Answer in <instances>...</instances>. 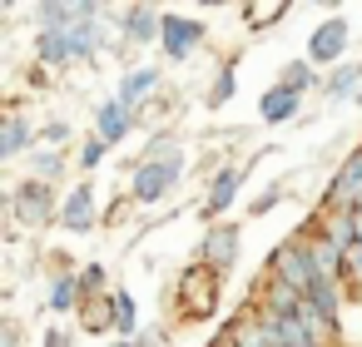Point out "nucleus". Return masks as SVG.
Returning <instances> with one entry per match:
<instances>
[{
    "mask_svg": "<svg viewBox=\"0 0 362 347\" xmlns=\"http://www.w3.org/2000/svg\"><path fill=\"white\" fill-rule=\"evenodd\" d=\"M164 85H169L164 65H129V70H119V80H115V100H124L129 110H144L149 100L164 95Z\"/></svg>",
    "mask_w": 362,
    "mask_h": 347,
    "instance_id": "obj_13",
    "label": "nucleus"
},
{
    "mask_svg": "<svg viewBox=\"0 0 362 347\" xmlns=\"http://www.w3.org/2000/svg\"><path fill=\"white\" fill-rule=\"evenodd\" d=\"M174 114H179V95H169V90H164L159 100H149V105L139 110V129H154V124H169Z\"/></svg>",
    "mask_w": 362,
    "mask_h": 347,
    "instance_id": "obj_27",
    "label": "nucleus"
},
{
    "mask_svg": "<svg viewBox=\"0 0 362 347\" xmlns=\"http://www.w3.org/2000/svg\"><path fill=\"white\" fill-rule=\"evenodd\" d=\"M100 223H105L100 189H95L90 179L70 184V189H65V199H60V233H70V238H90Z\"/></svg>",
    "mask_w": 362,
    "mask_h": 347,
    "instance_id": "obj_9",
    "label": "nucleus"
},
{
    "mask_svg": "<svg viewBox=\"0 0 362 347\" xmlns=\"http://www.w3.org/2000/svg\"><path fill=\"white\" fill-rule=\"evenodd\" d=\"M332 332H337V347H362V293H352V298L342 302Z\"/></svg>",
    "mask_w": 362,
    "mask_h": 347,
    "instance_id": "obj_24",
    "label": "nucleus"
},
{
    "mask_svg": "<svg viewBox=\"0 0 362 347\" xmlns=\"http://www.w3.org/2000/svg\"><path fill=\"white\" fill-rule=\"evenodd\" d=\"M303 105H308V95H298V90H288V85L273 80V85L258 95V124H268V129L298 124V119H303Z\"/></svg>",
    "mask_w": 362,
    "mask_h": 347,
    "instance_id": "obj_16",
    "label": "nucleus"
},
{
    "mask_svg": "<svg viewBox=\"0 0 362 347\" xmlns=\"http://www.w3.org/2000/svg\"><path fill=\"white\" fill-rule=\"evenodd\" d=\"M6 347H25V337H21V322H16V317L6 322Z\"/></svg>",
    "mask_w": 362,
    "mask_h": 347,
    "instance_id": "obj_36",
    "label": "nucleus"
},
{
    "mask_svg": "<svg viewBox=\"0 0 362 347\" xmlns=\"http://www.w3.org/2000/svg\"><path fill=\"white\" fill-rule=\"evenodd\" d=\"M70 134H75V124H70L65 114H50V119H40V144H50V149H65V144H70Z\"/></svg>",
    "mask_w": 362,
    "mask_h": 347,
    "instance_id": "obj_29",
    "label": "nucleus"
},
{
    "mask_svg": "<svg viewBox=\"0 0 362 347\" xmlns=\"http://www.w3.org/2000/svg\"><path fill=\"white\" fill-rule=\"evenodd\" d=\"M209 45V25L179 11H164V35H159V55L164 65H189L199 50Z\"/></svg>",
    "mask_w": 362,
    "mask_h": 347,
    "instance_id": "obj_8",
    "label": "nucleus"
},
{
    "mask_svg": "<svg viewBox=\"0 0 362 347\" xmlns=\"http://www.w3.org/2000/svg\"><path fill=\"white\" fill-rule=\"evenodd\" d=\"M233 95H238V65H233V60H223V65L214 70L209 90H204V110H214V114H218Z\"/></svg>",
    "mask_w": 362,
    "mask_h": 347,
    "instance_id": "obj_22",
    "label": "nucleus"
},
{
    "mask_svg": "<svg viewBox=\"0 0 362 347\" xmlns=\"http://www.w3.org/2000/svg\"><path fill=\"white\" fill-rule=\"evenodd\" d=\"M283 20H288V6H248L243 11L248 30H268V25H283Z\"/></svg>",
    "mask_w": 362,
    "mask_h": 347,
    "instance_id": "obj_28",
    "label": "nucleus"
},
{
    "mask_svg": "<svg viewBox=\"0 0 362 347\" xmlns=\"http://www.w3.org/2000/svg\"><path fill=\"white\" fill-rule=\"evenodd\" d=\"M40 347H80V332L65 327V322H50V327L40 332Z\"/></svg>",
    "mask_w": 362,
    "mask_h": 347,
    "instance_id": "obj_31",
    "label": "nucleus"
},
{
    "mask_svg": "<svg viewBox=\"0 0 362 347\" xmlns=\"http://www.w3.org/2000/svg\"><path fill=\"white\" fill-rule=\"evenodd\" d=\"M119 283H110V268L100 263V258H90V263H80V293H85V302L90 298H110Z\"/></svg>",
    "mask_w": 362,
    "mask_h": 347,
    "instance_id": "obj_25",
    "label": "nucleus"
},
{
    "mask_svg": "<svg viewBox=\"0 0 362 347\" xmlns=\"http://www.w3.org/2000/svg\"><path fill=\"white\" fill-rule=\"evenodd\" d=\"M105 347H139V342H124V337H110Z\"/></svg>",
    "mask_w": 362,
    "mask_h": 347,
    "instance_id": "obj_38",
    "label": "nucleus"
},
{
    "mask_svg": "<svg viewBox=\"0 0 362 347\" xmlns=\"http://www.w3.org/2000/svg\"><path fill=\"white\" fill-rule=\"evenodd\" d=\"M278 204H288V184H283V179H273V184H268V189L248 204V218H263V213H273Z\"/></svg>",
    "mask_w": 362,
    "mask_h": 347,
    "instance_id": "obj_30",
    "label": "nucleus"
},
{
    "mask_svg": "<svg viewBox=\"0 0 362 347\" xmlns=\"http://www.w3.org/2000/svg\"><path fill=\"white\" fill-rule=\"evenodd\" d=\"M357 95H362V60L352 65H337V70H327V80H322V100L327 105H357Z\"/></svg>",
    "mask_w": 362,
    "mask_h": 347,
    "instance_id": "obj_18",
    "label": "nucleus"
},
{
    "mask_svg": "<svg viewBox=\"0 0 362 347\" xmlns=\"http://www.w3.org/2000/svg\"><path fill=\"white\" fill-rule=\"evenodd\" d=\"M80 332L115 337V293H110V298H90V302L80 307Z\"/></svg>",
    "mask_w": 362,
    "mask_h": 347,
    "instance_id": "obj_23",
    "label": "nucleus"
},
{
    "mask_svg": "<svg viewBox=\"0 0 362 347\" xmlns=\"http://www.w3.org/2000/svg\"><path fill=\"white\" fill-rule=\"evenodd\" d=\"M357 110H362V95H357Z\"/></svg>",
    "mask_w": 362,
    "mask_h": 347,
    "instance_id": "obj_39",
    "label": "nucleus"
},
{
    "mask_svg": "<svg viewBox=\"0 0 362 347\" xmlns=\"http://www.w3.org/2000/svg\"><path fill=\"white\" fill-rule=\"evenodd\" d=\"M184 179H189V154L184 149H174L164 159H129V189L124 194L134 199V208H159L184 189Z\"/></svg>",
    "mask_w": 362,
    "mask_h": 347,
    "instance_id": "obj_1",
    "label": "nucleus"
},
{
    "mask_svg": "<svg viewBox=\"0 0 362 347\" xmlns=\"http://www.w3.org/2000/svg\"><path fill=\"white\" fill-rule=\"evenodd\" d=\"M342 278H347V288H352V293H362V243L347 253V273H342Z\"/></svg>",
    "mask_w": 362,
    "mask_h": 347,
    "instance_id": "obj_35",
    "label": "nucleus"
},
{
    "mask_svg": "<svg viewBox=\"0 0 362 347\" xmlns=\"http://www.w3.org/2000/svg\"><path fill=\"white\" fill-rule=\"evenodd\" d=\"M134 129H139V110H129V105L115 100V95H105V100L90 110V134H100L110 149H119Z\"/></svg>",
    "mask_w": 362,
    "mask_h": 347,
    "instance_id": "obj_12",
    "label": "nucleus"
},
{
    "mask_svg": "<svg viewBox=\"0 0 362 347\" xmlns=\"http://www.w3.org/2000/svg\"><path fill=\"white\" fill-rule=\"evenodd\" d=\"M50 85H55V75H50L45 65H30V70H25V90H35V95H45Z\"/></svg>",
    "mask_w": 362,
    "mask_h": 347,
    "instance_id": "obj_33",
    "label": "nucleus"
},
{
    "mask_svg": "<svg viewBox=\"0 0 362 347\" xmlns=\"http://www.w3.org/2000/svg\"><path fill=\"white\" fill-rule=\"evenodd\" d=\"M238 258H243V228L238 223H214V228H204L199 233V243H194V263H204L209 273H218V278H228L233 268H238Z\"/></svg>",
    "mask_w": 362,
    "mask_h": 347,
    "instance_id": "obj_6",
    "label": "nucleus"
},
{
    "mask_svg": "<svg viewBox=\"0 0 362 347\" xmlns=\"http://www.w3.org/2000/svg\"><path fill=\"white\" fill-rule=\"evenodd\" d=\"M70 169H75V149H50V144H35V154L25 159V174H30V179H40V184H60Z\"/></svg>",
    "mask_w": 362,
    "mask_h": 347,
    "instance_id": "obj_17",
    "label": "nucleus"
},
{
    "mask_svg": "<svg viewBox=\"0 0 362 347\" xmlns=\"http://www.w3.org/2000/svg\"><path fill=\"white\" fill-rule=\"evenodd\" d=\"M268 154H278V149L268 144V149H253L248 159H233V164H228V169H223V174H218V179H214L209 189H204V199H199V218H204L209 228H214V223H223V213H228V208L238 204V194H243L248 174H253V169H258V164H263Z\"/></svg>",
    "mask_w": 362,
    "mask_h": 347,
    "instance_id": "obj_5",
    "label": "nucleus"
},
{
    "mask_svg": "<svg viewBox=\"0 0 362 347\" xmlns=\"http://www.w3.org/2000/svg\"><path fill=\"white\" fill-rule=\"evenodd\" d=\"M218 298H223V278H218V273H209L204 263H189V268H179V278H174V293H169L174 327L209 322V317L218 312Z\"/></svg>",
    "mask_w": 362,
    "mask_h": 347,
    "instance_id": "obj_2",
    "label": "nucleus"
},
{
    "mask_svg": "<svg viewBox=\"0 0 362 347\" xmlns=\"http://www.w3.org/2000/svg\"><path fill=\"white\" fill-rule=\"evenodd\" d=\"M268 278H278L283 288H293V293H303V298L317 288V263H313V233H308V228L288 233V238L268 253Z\"/></svg>",
    "mask_w": 362,
    "mask_h": 347,
    "instance_id": "obj_4",
    "label": "nucleus"
},
{
    "mask_svg": "<svg viewBox=\"0 0 362 347\" xmlns=\"http://www.w3.org/2000/svg\"><path fill=\"white\" fill-rule=\"evenodd\" d=\"M119 30H124V45L129 50H159V35H164V11L159 6H124L119 11Z\"/></svg>",
    "mask_w": 362,
    "mask_h": 347,
    "instance_id": "obj_15",
    "label": "nucleus"
},
{
    "mask_svg": "<svg viewBox=\"0 0 362 347\" xmlns=\"http://www.w3.org/2000/svg\"><path fill=\"white\" fill-rule=\"evenodd\" d=\"M223 332H228L238 347H273V337H268V327H263V317H258V302H248L238 317H228Z\"/></svg>",
    "mask_w": 362,
    "mask_h": 347,
    "instance_id": "obj_19",
    "label": "nucleus"
},
{
    "mask_svg": "<svg viewBox=\"0 0 362 347\" xmlns=\"http://www.w3.org/2000/svg\"><path fill=\"white\" fill-rule=\"evenodd\" d=\"M347 45H352L347 16H327L322 25L308 30V50H303V55H308L317 70H337V65H347Z\"/></svg>",
    "mask_w": 362,
    "mask_h": 347,
    "instance_id": "obj_10",
    "label": "nucleus"
},
{
    "mask_svg": "<svg viewBox=\"0 0 362 347\" xmlns=\"http://www.w3.org/2000/svg\"><path fill=\"white\" fill-rule=\"evenodd\" d=\"M139 347H174V327H144Z\"/></svg>",
    "mask_w": 362,
    "mask_h": 347,
    "instance_id": "obj_34",
    "label": "nucleus"
},
{
    "mask_svg": "<svg viewBox=\"0 0 362 347\" xmlns=\"http://www.w3.org/2000/svg\"><path fill=\"white\" fill-rule=\"evenodd\" d=\"M105 159H110V144H105L100 134H85V139H80V149H75V169H80V179H90Z\"/></svg>",
    "mask_w": 362,
    "mask_h": 347,
    "instance_id": "obj_26",
    "label": "nucleus"
},
{
    "mask_svg": "<svg viewBox=\"0 0 362 347\" xmlns=\"http://www.w3.org/2000/svg\"><path fill=\"white\" fill-rule=\"evenodd\" d=\"M322 80H327V75H317V65H313L308 55H298V60H288V65L278 70V85H288V90H298V95H322Z\"/></svg>",
    "mask_w": 362,
    "mask_h": 347,
    "instance_id": "obj_20",
    "label": "nucleus"
},
{
    "mask_svg": "<svg viewBox=\"0 0 362 347\" xmlns=\"http://www.w3.org/2000/svg\"><path fill=\"white\" fill-rule=\"evenodd\" d=\"M35 144H40V124H35L21 105H11L6 114H0V164L30 159V154H35Z\"/></svg>",
    "mask_w": 362,
    "mask_h": 347,
    "instance_id": "obj_11",
    "label": "nucleus"
},
{
    "mask_svg": "<svg viewBox=\"0 0 362 347\" xmlns=\"http://www.w3.org/2000/svg\"><path fill=\"white\" fill-rule=\"evenodd\" d=\"M317 208H327V213H357L362 208V144L352 154H342V164L332 169V179L317 194Z\"/></svg>",
    "mask_w": 362,
    "mask_h": 347,
    "instance_id": "obj_7",
    "label": "nucleus"
},
{
    "mask_svg": "<svg viewBox=\"0 0 362 347\" xmlns=\"http://www.w3.org/2000/svg\"><path fill=\"white\" fill-rule=\"evenodd\" d=\"M129 208H134V199H129V194H115V199H110V208H105V223H110V228H119V223L129 218Z\"/></svg>",
    "mask_w": 362,
    "mask_h": 347,
    "instance_id": "obj_32",
    "label": "nucleus"
},
{
    "mask_svg": "<svg viewBox=\"0 0 362 347\" xmlns=\"http://www.w3.org/2000/svg\"><path fill=\"white\" fill-rule=\"evenodd\" d=\"M60 199H65V194H60L55 184H40V179L25 174V179L6 194V208H11V218H16L25 233H45L50 223L60 228Z\"/></svg>",
    "mask_w": 362,
    "mask_h": 347,
    "instance_id": "obj_3",
    "label": "nucleus"
},
{
    "mask_svg": "<svg viewBox=\"0 0 362 347\" xmlns=\"http://www.w3.org/2000/svg\"><path fill=\"white\" fill-rule=\"evenodd\" d=\"M80 307H85L80 268H75V263H60V268L45 278V312H55V317H80Z\"/></svg>",
    "mask_w": 362,
    "mask_h": 347,
    "instance_id": "obj_14",
    "label": "nucleus"
},
{
    "mask_svg": "<svg viewBox=\"0 0 362 347\" xmlns=\"http://www.w3.org/2000/svg\"><path fill=\"white\" fill-rule=\"evenodd\" d=\"M139 332H144V322H139V298H134L129 288H115V337L139 342Z\"/></svg>",
    "mask_w": 362,
    "mask_h": 347,
    "instance_id": "obj_21",
    "label": "nucleus"
},
{
    "mask_svg": "<svg viewBox=\"0 0 362 347\" xmlns=\"http://www.w3.org/2000/svg\"><path fill=\"white\" fill-rule=\"evenodd\" d=\"M204 347H238V342H233V337H228V332H223V327H218V332H214V337H209V342H204Z\"/></svg>",
    "mask_w": 362,
    "mask_h": 347,
    "instance_id": "obj_37",
    "label": "nucleus"
}]
</instances>
